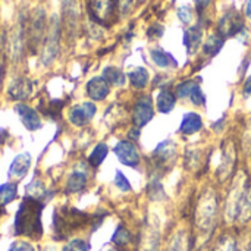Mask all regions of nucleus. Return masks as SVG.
I'll return each mask as SVG.
<instances>
[{"label": "nucleus", "instance_id": "c03bdc74", "mask_svg": "<svg viewBox=\"0 0 251 251\" xmlns=\"http://www.w3.org/2000/svg\"><path fill=\"white\" fill-rule=\"evenodd\" d=\"M118 1V9L122 12V13H126L132 4V0H116Z\"/></svg>", "mask_w": 251, "mask_h": 251}, {"label": "nucleus", "instance_id": "7ed1b4c3", "mask_svg": "<svg viewBox=\"0 0 251 251\" xmlns=\"http://www.w3.org/2000/svg\"><path fill=\"white\" fill-rule=\"evenodd\" d=\"M47 32V24H46V13L43 9H37L32 12L31 19L28 21V25L25 28V37H26V47L35 53L44 41Z\"/></svg>", "mask_w": 251, "mask_h": 251}, {"label": "nucleus", "instance_id": "f3484780", "mask_svg": "<svg viewBox=\"0 0 251 251\" xmlns=\"http://www.w3.org/2000/svg\"><path fill=\"white\" fill-rule=\"evenodd\" d=\"M110 87L103 76H94L87 82V94L96 101H101L109 96Z\"/></svg>", "mask_w": 251, "mask_h": 251}, {"label": "nucleus", "instance_id": "ddd939ff", "mask_svg": "<svg viewBox=\"0 0 251 251\" xmlns=\"http://www.w3.org/2000/svg\"><path fill=\"white\" fill-rule=\"evenodd\" d=\"M96 110H97V107L94 106V103L76 104L69 110V121L75 126H85L96 115Z\"/></svg>", "mask_w": 251, "mask_h": 251}, {"label": "nucleus", "instance_id": "6ab92c4d", "mask_svg": "<svg viewBox=\"0 0 251 251\" xmlns=\"http://www.w3.org/2000/svg\"><path fill=\"white\" fill-rule=\"evenodd\" d=\"M87 181H88V178H87V172L84 169H81V168L74 169L66 181L68 193H78V191L84 190L87 185Z\"/></svg>", "mask_w": 251, "mask_h": 251}, {"label": "nucleus", "instance_id": "9d476101", "mask_svg": "<svg viewBox=\"0 0 251 251\" xmlns=\"http://www.w3.org/2000/svg\"><path fill=\"white\" fill-rule=\"evenodd\" d=\"M153 118V103L149 96H143L137 100L132 112V122L137 128L144 126Z\"/></svg>", "mask_w": 251, "mask_h": 251}, {"label": "nucleus", "instance_id": "09e8293b", "mask_svg": "<svg viewBox=\"0 0 251 251\" xmlns=\"http://www.w3.org/2000/svg\"><path fill=\"white\" fill-rule=\"evenodd\" d=\"M244 93H246V96H249L251 93V76L249 78V81H247V84H246V88H244Z\"/></svg>", "mask_w": 251, "mask_h": 251}, {"label": "nucleus", "instance_id": "aec40b11", "mask_svg": "<svg viewBox=\"0 0 251 251\" xmlns=\"http://www.w3.org/2000/svg\"><path fill=\"white\" fill-rule=\"evenodd\" d=\"M203 126V121L200 118V115L197 113H187L181 122V126H179V131L182 134H187V135H191V134H196L201 129Z\"/></svg>", "mask_w": 251, "mask_h": 251}, {"label": "nucleus", "instance_id": "423d86ee", "mask_svg": "<svg viewBox=\"0 0 251 251\" xmlns=\"http://www.w3.org/2000/svg\"><path fill=\"white\" fill-rule=\"evenodd\" d=\"M25 46H26L25 26L19 24V25H16L10 31L7 40H6V44H4L6 54L10 57L12 62H18L22 57V53H24V47Z\"/></svg>", "mask_w": 251, "mask_h": 251}, {"label": "nucleus", "instance_id": "3c124183", "mask_svg": "<svg viewBox=\"0 0 251 251\" xmlns=\"http://www.w3.org/2000/svg\"><path fill=\"white\" fill-rule=\"evenodd\" d=\"M1 215H3V207L0 206V218H1Z\"/></svg>", "mask_w": 251, "mask_h": 251}, {"label": "nucleus", "instance_id": "f704fd0d", "mask_svg": "<svg viewBox=\"0 0 251 251\" xmlns=\"http://www.w3.org/2000/svg\"><path fill=\"white\" fill-rule=\"evenodd\" d=\"M196 85H199V84L194 82V81H184V82H181L179 85H176V96L179 99L190 97V94L193 93V90L196 88Z\"/></svg>", "mask_w": 251, "mask_h": 251}, {"label": "nucleus", "instance_id": "5701e85b", "mask_svg": "<svg viewBox=\"0 0 251 251\" xmlns=\"http://www.w3.org/2000/svg\"><path fill=\"white\" fill-rule=\"evenodd\" d=\"M175 153H176V146L172 140H166L163 143H160L157 147H156V151H154V156L160 160V162H169L175 157Z\"/></svg>", "mask_w": 251, "mask_h": 251}, {"label": "nucleus", "instance_id": "ea45409f", "mask_svg": "<svg viewBox=\"0 0 251 251\" xmlns=\"http://www.w3.org/2000/svg\"><path fill=\"white\" fill-rule=\"evenodd\" d=\"M115 184H116V187H118L119 190H122V191H129V190H131V184L128 182V179L125 178V175H124L121 171L116 172Z\"/></svg>", "mask_w": 251, "mask_h": 251}, {"label": "nucleus", "instance_id": "4c0bfd02", "mask_svg": "<svg viewBox=\"0 0 251 251\" xmlns=\"http://www.w3.org/2000/svg\"><path fill=\"white\" fill-rule=\"evenodd\" d=\"M215 251H235V241H234V238H231V237H224V238L218 243Z\"/></svg>", "mask_w": 251, "mask_h": 251}, {"label": "nucleus", "instance_id": "c85d7f7f", "mask_svg": "<svg viewBox=\"0 0 251 251\" xmlns=\"http://www.w3.org/2000/svg\"><path fill=\"white\" fill-rule=\"evenodd\" d=\"M103 78L109 82V85H124L125 84V75L121 69L115 66H109L103 71Z\"/></svg>", "mask_w": 251, "mask_h": 251}, {"label": "nucleus", "instance_id": "79ce46f5", "mask_svg": "<svg viewBox=\"0 0 251 251\" xmlns=\"http://www.w3.org/2000/svg\"><path fill=\"white\" fill-rule=\"evenodd\" d=\"M4 43L0 41V87L3 82V75H4Z\"/></svg>", "mask_w": 251, "mask_h": 251}, {"label": "nucleus", "instance_id": "20e7f679", "mask_svg": "<svg viewBox=\"0 0 251 251\" xmlns=\"http://www.w3.org/2000/svg\"><path fill=\"white\" fill-rule=\"evenodd\" d=\"M60 22H59V18L54 15L51 16L50 19V24L47 26V32H46V37H44V41H43V49H41V62L43 65H50L57 53H59V46H60Z\"/></svg>", "mask_w": 251, "mask_h": 251}, {"label": "nucleus", "instance_id": "2eb2a0df", "mask_svg": "<svg viewBox=\"0 0 251 251\" xmlns=\"http://www.w3.org/2000/svg\"><path fill=\"white\" fill-rule=\"evenodd\" d=\"M32 91H34V82L25 76H19L12 81L7 94L12 100L21 101V100H26L32 94Z\"/></svg>", "mask_w": 251, "mask_h": 251}, {"label": "nucleus", "instance_id": "cd10ccee", "mask_svg": "<svg viewBox=\"0 0 251 251\" xmlns=\"http://www.w3.org/2000/svg\"><path fill=\"white\" fill-rule=\"evenodd\" d=\"M224 41H225V38H222L219 34H212V35H209V38L206 40V43H204V46H203L204 53L209 54V56H216V54L219 53V50L222 49Z\"/></svg>", "mask_w": 251, "mask_h": 251}, {"label": "nucleus", "instance_id": "b1692460", "mask_svg": "<svg viewBox=\"0 0 251 251\" xmlns=\"http://www.w3.org/2000/svg\"><path fill=\"white\" fill-rule=\"evenodd\" d=\"M175 107V96L169 90H162L157 96V110L162 113H169Z\"/></svg>", "mask_w": 251, "mask_h": 251}, {"label": "nucleus", "instance_id": "a878e982", "mask_svg": "<svg viewBox=\"0 0 251 251\" xmlns=\"http://www.w3.org/2000/svg\"><path fill=\"white\" fill-rule=\"evenodd\" d=\"M128 78H129L132 87L141 90V88H144V87L147 85V82H149V72H147V69H144V68H135V69H132V71L128 74Z\"/></svg>", "mask_w": 251, "mask_h": 251}, {"label": "nucleus", "instance_id": "412c9836", "mask_svg": "<svg viewBox=\"0 0 251 251\" xmlns=\"http://www.w3.org/2000/svg\"><path fill=\"white\" fill-rule=\"evenodd\" d=\"M201 38H203V29L199 25L191 26L184 32V44L187 46L190 53H194L197 50V47L201 44Z\"/></svg>", "mask_w": 251, "mask_h": 251}, {"label": "nucleus", "instance_id": "c756f323", "mask_svg": "<svg viewBox=\"0 0 251 251\" xmlns=\"http://www.w3.org/2000/svg\"><path fill=\"white\" fill-rule=\"evenodd\" d=\"M65 106V100H50L46 107L44 106H40L43 115H46L47 118H51V119H57L60 116V112Z\"/></svg>", "mask_w": 251, "mask_h": 251}, {"label": "nucleus", "instance_id": "e433bc0d", "mask_svg": "<svg viewBox=\"0 0 251 251\" xmlns=\"http://www.w3.org/2000/svg\"><path fill=\"white\" fill-rule=\"evenodd\" d=\"M178 18L182 24H191L193 22V18H194V12L190 6H182L178 9Z\"/></svg>", "mask_w": 251, "mask_h": 251}, {"label": "nucleus", "instance_id": "f257e3e1", "mask_svg": "<svg viewBox=\"0 0 251 251\" xmlns=\"http://www.w3.org/2000/svg\"><path fill=\"white\" fill-rule=\"evenodd\" d=\"M43 201L32 197H24L16 216H15V234L21 237H28L31 240H40L43 235L41 215L44 209Z\"/></svg>", "mask_w": 251, "mask_h": 251}, {"label": "nucleus", "instance_id": "a18cd8bd", "mask_svg": "<svg viewBox=\"0 0 251 251\" xmlns=\"http://www.w3.org/2000/svg\"><path fill=\"white\" fill-rule=\"evenodd\" d=\"M209 3H210V0H196V4H197V9H199V12L204 10V9L209 6Z\"/></svg>", "mask_w": 251, "mask_h": 251}, {"label": "nucleus", "instance_id": "39448f33", "mask_svg": "<svg viewBox=\"0 0 251 251\" xmlns=\"http://www.w3.org/2000/svg\"><path fill=\"white\" fill-rule=\"evenodd\" d=\"M87 6L91 19L97 25L109 26L115 22L116 10H118L116 0H88Z\"/></svg>", "mask_w": 251, "mask_h": 251}, {"label": "nucleus", "instance_id": "a19ab883", "mask_svg": "<svg viewBox=\"0 0 251 251\" xmlns=\"http://www.w3.org/2000/svg\"><path fill=\"white\" fill-rule=\"evenodd\" d=\"M9 251H35V249L26 241H16L10 246Z\"/></svg>", "mask_w": 251, "mask_h": 251}, {"label": "nucleus", "instance_id": "6e6552de", "mask_svg": "<svg viewBox=\"0 0 251 251\" xmlns=\"http://www.w3.org/2000/svg\"><path fill=\"white\" fill-rule=\"evenodd\" d=\"M216 210H218V203L215 196L212 193L204 194L197 209V225L201 228H210L213 225Z\"/></svg>", "mask_w": 251, "mask_h": 251}, {"label": "nucleus", "instance_id": "37998d69", "mask_svg": "<svg viewBox=\"0 0 251 251\" xmlns=\"http://www.w3.org/2000/svg\"><path fill=\"white\" fill-rule=\"evenodd\" d=\"M149 37L150 38H157V37H162L163 34V26L162 25H153L150 29H149Z\"/></svg>", "mask_w": 251, "mask_h": 251}, {"label": "nucleus", "instance_id": "0eeeda50", "mask_svg": "<svg viewBox=\"0 0 251 251\" xmlns=\"http://www.w3.org/2000/svg\"><path fill=\"white\" fill-rule=\"evenodd\" d=\"M243 28H244V22H243L240 12H237L235 9H231L221 18L219 25H218V34L222 38H228V37L237 35Z\"/></svg>", "mask_w": 251, "mask_h": 251}, {"label": "nucleus", "instance_id": "dca6fc26", "mask_svg": "<svg viewBox=\"0 0 251 251\" xmlns=\"http://www.w3.org/2000/svg\"><path fill=\"white\" fill-rule=\"evenodd\" d=\"M21 122L24 124V126L28 129V131H37L41 128V118L38 116L37 110H34L32 107L26 106V104H16L15 107Z\"/></svg>", "mask_w": 251, "mask_h": 251}, {"label": "nucleus", "instance_id": "9b49d317", "mask_svg": "<svg viewBox=\"0 0 251 251\" xmlns=\"http://www.w3.org/2000/svg\"><path fill=\"white\" fill-rule=\"evenodd\" d=\"M243 185H244V176L241 175V178H238L234 182L232 190H231V193L228 196V201H226V221H229V222H232L238 216L240 203H241V199L244 196Z\"/></svg>", "mask_w": 251, "mask_h": 251}, {"label": "nucleus", "instance_id": "1a4fd4ad", "mask_svg": "<svg viewBox=\"0 0 251 251\" xmlns=\"http://www.w3.org/2000/svg\"><path fill=\"white\" fill-rule=\"evenodd\" d=\"M63 28L66 35L74 38L79 26V10L76 0H63Z\"/></svg>", "mask_w": 251, "mask_h": 251}, {"label": "nucleus", "instance_id": "f03ea898", "mask_svg": "<svg viewBox=\"0 0 251 251\" xmlns=\"http://www.w3.org/2000/svg\"><path fill=\"white\" fill-rule=\"evenodd\" d=\"M91 222V216L87 213L74 209V207H60L56 209L54 218H53V231L54 238L59 241H63L69 238L76 231L82 229L85 225Z\"/></svg>", "mask_w": 251, "mask_h": 251}, {"label": "nucleus", "instance_id": "58836bf2", "mask_svg": "<svg viewBox=\"0 0 251 251\" xmlns=\"http://www.w3.org/2000/svg\"><path fill=\"white\" fill-rule=\"evenodd\" d=\"M190 99H191V101H193L196 106H201V104H204L206 97H204V93L201 91L200 85H196V88H194V90H193V93L190 94Z\"/></svg>", "mask_w": 251, "mask_h": 251}, {"label": "nucleus", "instance_id": "7c9ffc66", "mask_svg": "<svg viewBox=\"0 0 251 251\" xmlns=\"http://www.w3.org/2000/svg\"><path fill=\"white\" fill-rule=\"evenodd\" d=\"M107 153H109V149H107V146H106V144H103V143L97 144V146L94 147L93 153H91V154H90V157H88V163H90V166H93V168L100 166V165H101V162L106 159Z\"/></svg>", "mask_w": 251, "mask_h": 251}, {"label": "nucleus", "instance_id": "473e14b6", "mask_svg": "<svg viewBox=\"0 0 251 251\" xmlns=\"http://www.w3.org/2000/svg\"><path fill=\"white\" fill-rule=\"evenodd\" d=\"M241 222H247L251 218V190L247 193H244L241 203H240V209H238V216H237Z\"/></svg>", "mask_w": 251, "mask_h": 251}, {"label": "nucleus", "instance_id": "4be33fe9", "mask_svg": "<svg viewBox=\"0 0 251 251\" xmlns=\"http://www.w3.org/2000/svg\"><path fill=\"white\" fill-rule=\"evenodd\" d=\"M26 196L32 197L35 200H40L43 203H47L49 199L53 196L51 193H49V190L46 188V185L41 181H32L28 187H26Z\"/></svg>", "mask_w": 251, "mask_h": 251}, {"label": "nucleus", "instance_id": "393cba45", "mask_svg": "<svg viewBox=\"0 0 251 251\" xmlns=\"http://www.w3.org/2000/svg\"><path fill=\"white\" fill-rule=\"evenodd\" d=\"M190 250V238H188V234L185 231H179L176 232L171 243H169V247L168 251H188Z\"/></svg>", "mask_w": 251, "mask_h": 251}, {"label": "nucleus", "instance_id": "a211bd4d", "mask_svg": "<svg viewBox=\"0 0 251 251\" xmlns=\"http://www.w3.org/2000/svg\"><path fill=\"white\" fill-rule=\"evenodd\" d=\"M29 166H31V154L29 153H21L10 163L9 176L21 179L26 175V172L29 171Z\"/></svg>", "mask_w": 251, "mask_h": 251}, {"label": "nucleus", "instance_id": "4468645a", "mask_svg": "<svg viewBox=\"0 0 251 251\" xmlns=\"http://www.w3.org/2000/svg\"><path fill=\"white\" fill-rule=\"evenodd\" d=\"M235 147L232 144V141H225L224 144V154H222V160L221 165L218 168V176L219 181H225L234 171V165H235Z\"/></svg>", "mask_w": 251, "mask_h": 251}, {"label": "nucleus", "instance_id": "f8f14e48", "mask_svg": "<svg viewBox=\"0 0 251 251\" xmlns=\"http://www.w3.org/2000/svg\"><path fill=\"white\" fill-rule=\"evenodd\" d=\"M115 154L121 160L122 165L125 166H137L140 163V154L137 147L131 141H119L115 149Z\"/></svg>", "mask_w": 251, "mask_h": 251}, {"label": "nucleus", "instance_id": "bb28decb", "mask_svg": "<svg viewBox=\"0 0 251 251\" xmlns=\"http://www.w3.org/2000/svg\"><path fill=\"white\" fill-rule=\"evenodd\" d=\"M18 196V187L13 182H7L0 185V206L4 207L6 204L12 203Z\"/></svg>", "mask_w": 251, "mask_h": 251}, {"label": "nucleus", "instance_id": "de8ad7c7", "mask_svg": "<svg viewBox=\"0 0 251 251\" xmlns=\"http://www.w3.org/2000/svg\"><path fill=\"white\" fill-rule=\"evenodd\" d=\"M9 137V132L6 131V129H0V147H1V144L4 143V140Z\"/></svg>", "mask_w": 251, "mask_h": 251}, {"label": "nucleus", "instance_id": "c9c22d12", "mask_svg": "<svg viewBox=\"0 0 251 251\" xmlns=\"http://www.w3.org/2000/svg\"><path fill=\"white\" fill-rule=\"evenodd\" d=\"M90 250V244L84 240H72L69 241L62 251H88Z\"/></svg>", "mask_w": 251, "mask_h": 251}, {"label": "nucleus", "instance_id": "72a5a7b5", "mask_svg": "<svg viewBox=\"0 0 251 251\" xmlns=\"http://www.w3.org/2000/svg\"><path fill=\"white\" fill-rule=\"evenodd\" d=\"M131 240H132L131 232H129L126 228H124V226H119V228L116 229V232L113 234V238H112L113 244H116V246H119V247L128 246V244L131 243Z\"/></svg>", "mask_w": 251, "mask_h": 251}, {"label": "nucleus", "instance_id": "8fccbe9b", "mask_svg": "<svg viewBox=\"0 0 251 251\" xmlns=\"http://www.w3.org/2000/svg\"><path fill=\"white\" fill-rule=\"evenodd\" d=\"M246 15H247V18L251 19V0H249L247 4H246Z\"/></svg>", "mask_w": 251, "mask_h": 251}, {"label": "nucleus", "instance_id": "603ef678", "mask_svg": "<svg viewBox=\"0 0 251 251\" xmlns=\"http://www.w3.org/2000/svg\"><path fill=\"white\" fill-rule=\"evenodd\" d=\"M109 251H116V250H109Z\"/></svg>", "mask_w": 251, "mask_h": 251}, {"label": "nucleus", "instance_id": "49530a36", "mask_svg": "<svg viewBox=\"0 0 251 251\" xmlns=\"http://www.w3.org/2000/svg\"><path fill=\"white\" fill-rule=\"evenodd\" d=\"M140 137V129L138 128H132V131L129 132V138L131 140H137Z\"/></svg>", "mask_w": 251, "mask_h": 251}, {"label": "nucleus", "instance_id": "2f4dec72", "mask_svg": "<svg viewBox=\"0 0 251 251\" xmlns=\"http://www.w3.org/2000/svg\"><path fill=\"white\" fill-rule=\"evenodd\" d=\"M150 54H151L153 62H154L157 66H160V68H168V66H171V65H175L174 57H172L169 53L163 51L162 49H153V50L150 51Z\"/></svg>", "mask_w": 251, "mask_h": 251}]
</instances>
